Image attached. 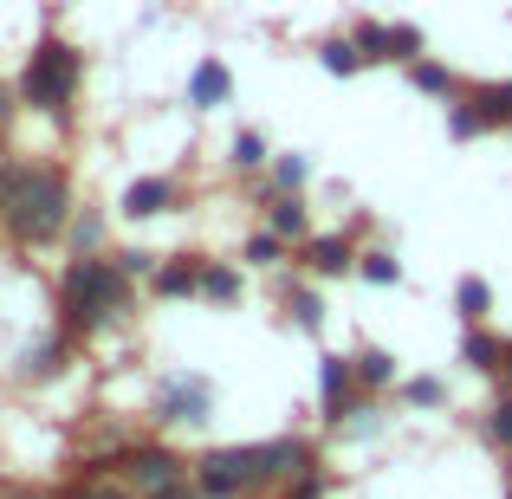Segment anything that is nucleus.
<instances>
[{"label": "nucleus", "instance_id": "4be33fe9", "mask_svg": "<svg viewBox=\"0 0 512 499\" xmlns=\"http://www.w3.org/2000/svg\"><path fill=\"white\" fill-rule=\"evenodd\" d=\"M357 273L370 279V286H396L402 266H396V253H389V247H357Z\"/></svg>", "mask_w": 512, "mask_h": 499}, {"label": "nucleus", "instance_id": "f8f14e48", "mask_svg": "<svg viewBox=\"0 0 512 499\" xmlns=\"http://www.w3.org/2000/svg\"><path fill=\"white\" fill-rule=\"evenodd\" d=\"M260 208H266V227H273L286 247H292V240H312V214H305L299 195H266Z\"/></svg>", "mask_w": 512, "mask_h": 499}, {"label": "nucleus", "instance_id": "473e14b6", "mask_svg": "<svg viewBox=\"0 0 512 499\" xmlns=\"http://www.w3.org/2000/svg\"><path fill=\"white\" fill-rule=\"evenodd\" d=\"M506 499H512V487H506Z\"/></svg>", "mask_w": 512, "mask_h": 499}, {"label": "nucleus", "instance_id": "c85d7f7f", "mask_svg": "<svg viewBox=\"0 0 512 499\" xmlns=\"http://www.w3.org/2000/svg\"><path fill=\"white\" fill-rule=\"evenodd\" d=\"M65 499H137L130 487H111V480H85V487H72Z\"/></svg>", "mask_w": 512, "mask_h": 499}, {"label": "nucleus", "instance_id": "7ed1b4c3", "mask_svg": "<svg viewBox=\"0 0 512 499\" xmlns=\"http://www.w3.org/2000/svg\"><path fill=\"white\" fill-rule=\"evenodd\" d=\"M130 286H137V279H130L111 253H78V260L59 273V337L65 344L98 337L130 305Z\"/></svg>", "mask_w": 512, "mask_h": 499}, {"label": "nucleus", "instance_id": "39448f33", "mask_svg": "<svg viewBox=\"0 0 512 499\" xmlns=\"http://www.w3.org/2000/svg\"><path fill=\"white\" fill-rule=\"evenodd\" d=\"M117 461H124V480L137 493H163V487H182L188 480V461L175 448H163V441H130Z\"/></svg>", "mask_w": 512, "mask_h": 499}, {"label": "nucleus", "instance_id": "7c9ffc66", "mask_svg": "<svg viewBox=\"0 0 512 499\" xmlns=\"http://www.w3.org/2000/svg\"><path fill=\"white\" fill-rule=\"evenodd\" d=\"M150 499H208V493H201L195 480H182V487H163V493H150Z\"/></svg>", "mask_w": 512, "mask_h": 499}, {"label": "nucleus", "instance_id": "c756f323", "mask_svg": "<svg viewBox=\"0 0 512 499\" xmlns=\"http://www.w3.org/2000/svg\"><path fill=\"white\" fill-rule=\"evenodd\" d=\"M98 227H104V221H98V214H85V221H78V227H72V240H78V253H91V240H98Z\"/></svg>", "mask_w": 512, "mask_h": 499}, {"label": "nucleus", "instance_id": "b1692460", "mask_svg": "<svg viewBox=\"0 0 512 499\" xmlns=\"http://www.w3.org/2000/svg\"><path fill=\"white\" fill-rule=\"evenodd\" d=\"M350 39H357L363 65H389V26H383V20H363V26H357Z\"/></svg>", "mask_w": 512, "mask_h": 499}, {"label": "nucleus", "instance_id": "393cba45", "mask_svg": "<svg viewBox=\"0 0 512 499\" xmlns=\"http://www.w3.org/2000/svg\"><path fill=\"white\" fill-rule=\"evenodd\" d=\"M240 260H247V266H266V273H273V266L286 260V240H279L273 227H260V234L247 240V253H240Z\"/></svg>", "mask_w": 512, "mask_h": 499}, {"label": "nucleus", "instance_id": "cd10ccee", "mask_svg": "<svg viewBox=\"0 0 512 499\" xmlns=\"http://www.w3.org/2000/svg\"><path fill=\"white\" fill-rule=\"evenodd\" d=\"M279 499H325V474H318V467H312V474L286 480V493H279Z\"/></svg>", "mask_w": 512, "mask_h": 499}, {"label": "nucleus", "instance_id": "0eeeda50", "mask_svg": "<svg viewBox=\"0 0 512 499\" xmlns=\"http://www.w3.org/2000/svg\"><path fill=\"white\" fill-rule=\"evenodd\" d=\"M156 415H163V422H208V415H214V389H208V376H163Z\"/></svg>", "mask_w": 512, "mask_h": 499}, {"label": "nucleus", "instance_id": "1a4fd4ad", "mask_svg": "<svg viewBox=\"0 0 512 499\" xmlns=\"http://www.w3.org/2000/svg\"><path fill=\"white\" fill-rule=\"evenodd\" d=\"M117 208H124L130 221H156V214L175 208V182H169V175H137V182L124 188V201H117Z\"/></svg>", "mask_w": 512, "mask_h": 499}, {"label": "nucleus", "instance_id": "2eb2a0df", "mask_svg": "<svg viewBox=\"0 0 512 499\" xmlns=\"http://www.w3.org/2000/svg\"><path fill=\"white\" fill-rule=\"evenodd\" d=\"M467 104L480 111V124L487 130H500V124H512V78H493V85H474V91H461Z\"/></svg>", "mask_w": 512, "mask_h": 499}, {"label": "nucleus", "instance_id": "5701e85b", "mask_svg": "<svg viewBox=\"0 0 512 499\" xmlns=\"http://www.w3.org/2000/svg\"><path fill=\"white\" fill-rule=\"evenodd\" d=\"M480 428H487V441H493L500 454H512V389H506V396H493V402H487V415H480Z\"/></svg>", "mask_w": 512, "mask_h": 499}, {"label": "nucleus", "instance_id": "2f4dec72", "mask_svg": "<svg viewBox=\"0 0 512 499\" xmlns=\"http://www.w3.org/2000/svg\"><path fill=\"white\" fill-rule=\"evenodd\" d=\"M500 376H506V383H512V337H506V370H500Z\"/></svg>", "mask_w": 512, "mask_h": 499}, {"label": "nucleus", "instance_id": "9d476101", "mask_svg": "<svg viewBox=\"0 0 512 499\" xmlns=\"http://www.w3.org/2000/svg\"><path fill=\"white\" fill-rule=\"evenodd\" d=\"M156 299H201V253H175V260L156 266L150 279Z\"/></svg>", "mask_w": 512, "mask_h": 499}, {"label": "nucleus", "instance_id": "20e7f679", "mask_svg": "<svg viewBox=\"0 0 512 499\" xmlns=\"http://www.w3.org/2000/svg\"><path fill=\"white\" fill-rule=\"evenodd\" d=\"M20 104H33V111H46V117H65L78 104V91H85V59H78V46H65L59 33H46L33 46V59H26V72H20Z\"/></svg>", "mask_w": 512, "mask_h": 499}, {"label": "nucleus", "instance_id": "f03ea898", "mask_svg": "<svg viewBox=\"0 0 512 499\" xmlns=\"http://www.w3.org/2000/svg\"><path fill=\"white\" fill-rule=\"evenodd\" d=\"M0 221L20 247H52L72 221V182L52 163H0Z\"/></svg>", "mask_w": 512, "mask_h": 499}, {"label": "nucleus", "instance_id": "a211bd4d", "mask_svg": "<svg viewBox=\"0 0 512 499\" xmlns=\"http://www.w3.org/2000/svg\"><path fill=\"white\" fill-rule=\"evenodd\" d=\"M201 299H208V305H240V273H234V266L201 260Z\"/></svg>", "mask_w": 512, "mask_h": 499}, {"label": "nucleus", "instance_id": "6ab92c4d", "mask_svg": "<svg viewBox=\"0 0 512 499\" xmlns=\"http://www.w3.org/2000/svg\"><path fill=\"white\" fill-rule=\"evenodd\" d=\"M318 65H325L331 78H357V72H363L357 39H325V46H318Z\"/></svg>", "mask_w": 512, "mask_h": 499}, {"label": "nucleus", "instance_id": "ddd939ff", "mask_svg": "<svg viewBox=\"0 0 512 499\" xmlns=\"http://www.w3.org/2000/svg\"><path fill=\"white\" fill-rule=\"evenodd\" d=\"M461 363H467V370H480V376H500V370H506V337H493L487 325H467Z\"/></svg>", "mask_w": 512, "mask_h": 499}, {"label": "nucleus", "instance_id": "4468645a", "mask_svg": "<svg viewBox=\"0 0 512 499\" xmlns=\"http://www.w3.org/2000/svg\"><path fill=\"white\" fill-rule=\"evenodd\" d=\"M350 370H357V389L363 396H376V389H396L402 376H396V357H389L383 344H363L357 357H350Z\"/></svg>", "mask_w": 512, "mask_h": 499}, {"label": "nucleus", "instance_id": "aec40b11", "mask_svg": "<svg viewBox=\"0 0 512 499\" xmlns=\"http://www.w3.org/2000/svg\"><path fill=\"white\" fill-rule=\"evenodd\" d=\"M286 305H292V325H299V331H318V325H325V299H318L312 286H299V279L286 286Z\"/></svg>", "mask_w": 512, "mask_h": 499}, {"label": "nucleus", "instance_id": "412c9836", "mask_svg": "<svg viewBox=\"0 0 512 499\" xmlns=\"http://www.w3.org/2000/svg\"><path fill=\"white\" fill-rule=\"evenodd\" d=\"M273 188H266V195H299L305 182H312V163H305V156H273Z\"/></svg>", "mask_w": 512, "mask_h": 499}, {"label": "nucleus", "instance_id": "6e6552de", "mask_svg": "<svg viewBox=\"0 0 512 499\" xmlns=\"http://www.w3.org/2000/svg\"><path fill=\"white\" fill-rule=\"evenodd\" d=\"M299 266L312 279H338V273H357V240L350 234H312L299 253Z\"/></svg>", "mask_w": 512, "mask_h": 499}, {"label": "nucleus", "instance_id": "f3484780", "mask_svg": "<svg viewBox=\"0 0 512 499\" xmlns=\"http://www.w3.org/2000/svg\"><path fill=\"white\" fill-rule=\"evenodd\" d=\"M454 305H461V325H487L493 318V286L480 273H467L461 286H454Z\"/></svg>", "mask_w": 512, "mask_h": 499}, {"label": "nucleus", "instance_id": "bb28decb", "mask_svg": "<svg viewBox=\"0 0 512 499\" xmlns=\"http://www.w3.org/2000/svg\"><path fill=\"white\" fill-rule=\"evenodd\" d=\"M402 402H409V409H441L448 389H441L435 376H409V383H402Z\"/></svg>", "mask_w": 512, "mask_h": 499}, {"label": "nucleus", "instance_id": "dca6fc26", "mask_svg": "<svg viewBox=\"0 0 512 499\" xmlns=\"http://www.w3.org/2000/svg\"><path fill=\"white\" fill-rule=\"evenodd\" d=\"M402 72H409V85H415V91H428V98H441V104L461 98V78H454L441 59H428V52H422L415 65H402Z\"/></svg>", "mask_w": 512, "mask_h": 499}, {"label": "nucleus", "instance_id": "423d86ee", "mask_svg": "<svg viewBox=\"0 0 512 499\" xmlns=\"http://www.w3.org/2000/svg\"><path fill=\"white\" fill-rule=\"evenodd\" d=\"M363 389H357V370H350V357H318V409H325V422H350V415L363 409Z\"/></svg>", "mask_w": 512, "mask_h": 499}, {"label": "nucleus", "instance_id": "f257e3e1", "mask_svg": "<svg viewBox=\"0 0 512 499\" xmlns=\"http://www.w3.org/2000/svg\"><path fill=\"white\" fill-rule=\"evenodd\" d=\"M312 441L305 435H279V441H247V448H208L195 461V487L208 499H253L260 487H286V480L312 474Z\"/></svg>", "mask_w": 512, "mask_h": 499}, {"label": "nucleus", "instance_id": "9b49d317", "mask_svg": "<svg viewBox=\"0 0 512 499\" xmlns=\"http://www.w3.org/2000/svg\"><path fill=\"white\" fill-rule=\"evenodd\" d=\"M227 98H234V72H227L221 59H201L195 78H188V104H195V111H214V104H227Z\"/></svg>", "mask_w": 512, "mask_h": 499}, {"label": "nucleus", "instance_id": "a878e982", "mask_svg": "<svg viewBox=\"0 0 512 499\" xmlns=\"http://www.w3.org/2000/svg\"><path fill=\"white\" fill-rule=\"evenodd\" d=\"M266 163H273V156H266V137H260V130H240V137H234V169L260 175Z\"/></svg>", "mask_w": 512, "mask_h": 499}]
</instances>
